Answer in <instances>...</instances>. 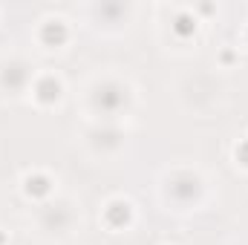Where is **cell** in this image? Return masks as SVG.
Masks as SVG:
<instances>
[{"mask_svg":"<svg viewBox=\"0 0 248 245\" xmlns=\"http://www.w3.org/2000/svg\"><path fill=\"white\" fill-rule=\"evenodd\" d=\"M69 219V214L63 211V208H55V211H46V222H55V231L61 228V222Z\"/></svg>","mask_w":248,"mask_h":245,"instance_id":"cell-9","label":"cell"},{"mask_svg":"<svg viewBox=\"0 0 248 245\" xmlns=\"http://www.w3.org/2000/svg\"><path fill=\"white\" fill-rule=\"evenodd\" d=\"M49 190H52V182L46 176H29L26 179V193L29 196H46Z\"/></svg>","mask_w":248,"mask_h":245,"instance_id":"cell-7","label":"cell"},{"mask_svg":"<svg viewBox=\"0 0 248 245\" xmlns=\"http://www.w3.org/2000/svg\"><path fill=\"white\" fill-rule=\"evenodd\" d=\"M193 29H196V23H193L187 15H179V17H176V23H173V32H176L179 38H187V35H193Z\"/></svg>","mask_w":248,"mask_h":245,"instance_id":"cell-8","label":"cell"},{"mask_svg":"<svg viewBox=\"0 0 248 245\" xmlns=\"http://www.w3.org/2000/svg\"><path fill=\"white\" fill-rule=\"evenodd\" d=\"M119 133H113V130H107V133H98V144H107V147H113V144H119Z\"/></svg>","mask_w":248,"mask_h":245,"instance_id":"cell-10","label":"cell"},{"mask_svg":"<svg viewBox=\"0 0 248 245\" xmlns=\"http://www.w3.org/2000/svg\"><path fill=\"white\" fill-rule=\"evenodd\" d=\"M41 38H44V44H49V46H58L66 41V26L58 23V20H52V23H46L44 29H41Z\"/></svg>","mask_w":248,"mask_h":245,"instance_id":"cell-5","label":"cell"},{"mask_svg":"<svg viewBox=\"0 0 248 245\" xmlns=\"http://www.w3.org/2000/svg\"><path fill=\"white\" fill-rule=\"evenodd\" d=\"M168 190H170V196H173L176 202H190V199L199 196L202 184H199V179H196L193 173H176V176L170 179V184H168Z\"/></svg>","mask_w":248,"mask_h":245,"instance_id":"cell-2","label":"cell"},{"mask_svg":"<svg viewBox=\"0 0 248 245\" xmlns=\"http://www.w3.org/2000/svg\"><path fill=\"white\" fill-rule=\"evenodd\" d=\"M3 84H6L9 90H20V87L26 84V69H23L20 63L6 66V72H3Z\"/></svg>","mask_w":248,"mask_h":245,"instance_id":"cell-6","label":"cell"},{"mask_svg":"<svg viewBox=\"0 0 248 245\" xmlns=\"http://www.w3.org/2000/svg\"><path fill=\"white\" fill-rule=\"evenodd\" d=\"M107 222H110L113 228H124V225L130 222V205H127V202H113V205L107 208Z\"/></svg>","mask_w":248,"mask_h":245,"instance_id":"cell-4","label":"cell"},{"mask_svg":"<svg viewBox=\"0 0 248 245\" xmlns=\"http://www.w3.org/2000/svg\"><path fill=\"white\" fill-rule=\"evenodd\" d=\"M93 104H95L101 113L113 116V113H119L124 104H127V90H124L122 84H104V87H98V90H95Z\"/></svg>","mask_w":248,"mask_h":245,"instance_id":"cell-1","label":"cell"},{"mask_svg":"<svg viewBox=\"0 0 248 245\" xmlns=\"http://www.w3.org/2000/svg\"><path fill=\"white\" fill-rule=\"evenodd\" d=\"M237 159H240L243 165H248V141H243V144L237 147Z\"/></svg>","mask_w":248,"mask_h":245,"instance_id":"cell-11","label":"cell"},{"mask_svg":"<svg viewBox=\"0 0 248 245\" xmlns=\"http://www.w3.org/2000/svg\"><path fill=\"white\" fill-rule=\"evenodd\" d=\"M35 95H38V101L49 104V101H55V98L61 95V84H58L52 75H46V78H41V81H38V87H35Z\"/></svg>","mask_w":248,"mask_h":245,"instance_id":"cell-3","label":"cell"}]
</instances>
